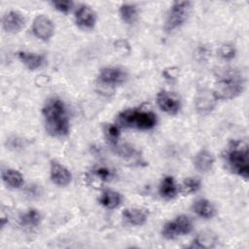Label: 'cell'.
Here are the masks:
<instances>
[{"label":"cell","mask_w":249,"mask_h":249,"mask_svg":"<svg viewBox=\"0 0 249 249\" xmlns=\"http://www.w3.org/2000/svg\"><path fill=\"white\" fill-rule=\"evenodd\" d=\"M213 164H214V157L209 151L205 149L200 150L195 156L194 165H195V168L199 172H202V173L208 172L209 170H211Z\"/></svg>","instance_id":"4fadbf2b"},{"label":"cell","mask_w":249,"mask_h":249,"mask_svg":"<svg viewBox=\"0 0 249 249\" xmlns=\"http://www.w3.org/2000/svg\"><path fill=\"white\" fill-rule=\"evenodd\" d=\"M201 186L200 180L196 177H189L186 178L182 184V192L184 194H193L199 190Z\"/></svg>","instance_id":"7402d4cb"},{"label":"cell","mask_w":249,"mask_h":249,"mask_svg":"<svg viewBox=\"0 0 249 249\" xmlns=\"http://www.w3.org/2000/svg\"><path fill=\"white\" fill-rule=\"evenodd\" d=\"M105 132V136L107 138V140L112 144V145H117L118 139L120 137V127L117 124H109L105 126L104 129Z\"/></svg>","instance_id":"cb8c5ba5"},{"label":"cell","mask_w":249,"mask_h":249,"mask_svg":"<svg viewBox=\"0 0 249 249\" xmlns=\"http://www.w3.org/2000/svg\"><path fill=\"white\" fill-rule=\"evenodd\" d=\"M178 192L175 180L172 176H165L160 185V195L162 198L169 200L176 196Z\"/></svg>","instance_id":"ac0fdd59"},{"label":"cell","mask_w":249,"mask_h":249,"mask_svg":"<svg viewBox=\"0 0 249 249\" xmlns=\"http://www.w3.org/2000/svg\"><path fill=\"white\" fill-rule=\"evenodd\" d=\"M25 24V18L17 11H10L2 18V27L8 33L19 32Z\"/></svg>","instance_id":"7c38bea8"},{"label":"cell","mask_w":249,"mask_h":249,"mask_svg":"<svg viewBox=\"0 0 249 249\" xmlns=\"http://www.w3.org/2000/svg\"><path fill=\"white\" fill-rule=\"evenodd\" d=\"M120 16L124 22L132 24L137 18V8L133 4H123L120 7Z\"/></svg>","instance_id":"44dd1931"},{"label":"cell","mask_w":249,"mask_h":249,"mask_svg":"<svg viewBox=\"0 0 249 249\" xmlns=\"http://www.w3.org/2000/svg\"><path fill=\"white\" fill-rule=\"evenodd\" d=\"M127 78L126 72L120 67H104L100 70L98 80L105 85L117 86L125 82Z\"/></svg>","instance_id":"ba28073f"},{"label":"cell","mask_w":249,"mask_h":249,"mask_svg":"<svg viewBox=\"0 0 249 249\" xmlns=\"http://www.w3.org/2000/svg\"><path fill=\"white\" fill-rule=\"evenodd\" d=\"M93 173L102 181H109L112 178V171L105 166H98L94 168Z\"/></svg>","instance_id":"4316f807"},{"label":"cell","mask_w":249,"mask_h":249,"mask_svg":"<svg viewBox=\"0 0 249 249\" xmlns=\"http://www.w3.org/2000/svg\"><path fill=\"white\" fill-rule=\"evenodd\" d=\"M193 211L200 218L203 219H210L215 215V207L205 198H198L193 203Z\"/></svg>","instance_id":"2e32d148"},{"label":"cell","mask_w":249,"mask_h":249,"mask_svg":"<svg viewBox=\"0 0 249 249\" xmlns=\"http://www.w3.org/2000/svg\"><path fill=\"white\" fill-rule=\"evenodd\" d=\"M98 201L107 209H115L121 205L122 196L116 191L105 190L101 193Z\"/></svg>","instance_id":"e0dca14e"},{"label":"cell","mask_w":249,"mask_h":249,"mask_svg":"<svg viewBox=\"0 0 249 249\" xmlns=\"http://www.w3.org/2000/svg\"><path fill=\"white\" fill-rule=\"evenodd\" d=\"M75 22L83 29H91L96 22L95 12L88 5H81L75 13Z\"/></svg>","instance_id":"30bf717a"},{"label":"cell","mask_w":249,"mask_h":249,"mask_svg":"<svg viewBox=\"0 0 249 249\" xmlns=\"http://www.w3.org/2000/svg\"><path fill=\"white\" fill-rule=\"evenodd\" d=\"M193 230V223L186 215H179L174 220L169 221L162 227L161 234L166 239H174L178 236L186 235Z\"/></svg>","instance_id":"8992f818"},{"label":"cell","mask_w":249,"mask_h":249,"mask_svg":"<svg viewBox=\"0 0 249 249\" xmlns=\"http://www.w3.org/2000/svg\"><path fill=\"white\" fill-rule=\"evenodd\" d=\"M51 5L55 9L57 10L58 12L60 13H64V14H67L71 11V9L73 8V5L74 3L72 1H69V0H60V1H52L51 2Z\"/></svg>","instance_id":"d4e9b609"},{"label":"cell","mask_w":249,"mask_h":249,"mask_svg":"<svg viewBox=\"0 0 249 249\" xmlns=\"http://www.w3.org/2000/svg\"><path fill=\"white\" fill-rule=\"evenodd\" d=\"M125 222L132 226H142L148 219V212L141 208H126L123 212Z\"/></svg>","instance_id":"5bb4252c"},{"label":"cell","mask_w":249,"mask_h":249,"mask_svg":"<svg viewBox=\"0 0 249 249\" xmlns=\"http://www.w3.org/2000/svg\"><path fill=\"white\" fill-rule=\"evenodd\" d=\"M46 131L53 137H62L69 132V118L66 107L58 98L49 99L43 109Z\"/></svg>","instance_id":"6da1fadb"},{"label":"cell","mask_w":249,"mask_h":249,"mask_svg":"<svg viewBox=\"0 0 249 249\" xmlns=\"http://www.w3.org/2000/svg\"><path fill=\"white\" fill-rule=\"evenodd\" d=\"M191 8L192 2L190 1L173 2L166 17L164 30L166 32H172L182 26L189 17Z\"/></svg>","instance_id":"5b68a950"},{"label":"cell","mask_w":249,"mask_h":249,"mask_svg":"<svg viewBox=\"0 0 249 249\" xmlns=\"http://www.w3.org/2000/svg\"><path fill=\"white\" fill-rule=\"evenodd\" d=\"M157 104L168 115H176L181 108L180 100L171 92L166 90H160L157 94Z\"/></svg>","instance_id":"9c48e42d"},{"label":"cell","mask_w":249,"mask_h":249,"mask_svg":"<svg viewBox=\"0 0 249 249\" xmlns=\"http://www.w3.org/2000/svg\"><path fill=\"white\" fill-rule=\"evenodd\" d=\"M40 221L41 214L34 208L28 209L19 217V224L24 228H35L40 224Z\"/></svg>","instance_id":"ffe728a7"},{"label":"cell","mask_w":249,"mask_h":249,"mask_svg":"<svg viewBox=\"0 0 249 249\" xmlns=\"http://www.w3.org/2000/svg\"><path fill=\"white\" fill-rule=\"evenodd\" d=\"M117 124L124 127L149 130L157 124V116L151 111L128 109L118 115Z\"/></svg>","instance_id":"277c9868"},{"label":"cell","mask_w":249,"mask_h":249,"mask_svg":"<svg viewBox=\"0 0 249 249\" xmlns=\"http://www.w3.org/2000/svg\"><path fill=\"white\" fill-rule=\"evenodd\" d=\"M244 87L242 74L235 69H228L219 76L212 95L216 100L232 99L243 91Z\"/></svg>","instance_id":"7a4b0ae2"},{"label":"cell","mask_w":249,"mask_h":249,"mask_svg":"<svg viewBox=\"0 0 249 249\" xmlns=\"http://www.w3.org/2000/svg\"><path fill=\"white\" fill-rule=\"evenodd\" d=\"M248 145L244 141H232L226 154L230 169L236 175L247 180L249 176Z\"/></svg>","instance_id":"3957f363"},{"label":"cell","mask_w":249,"mask_h":249,"mask_svg":"<svg viewBox=\"0 0 249 249\" xmlns=\"http://www.w3.org/2000/svg\"><path fill=\"white\" fill-rule=\"evenodd\" d=\"M2 179L4 183L13 189L20 188L23 184V177L22 175L16 169H6L2 173Z\"/></svg>","instance_id":"d6986e66"},{"label":"cell","mask_w":249,"mask_h":249,"mask_svg":"<svg viewBox=\"0 0 249 249\" xmlns=\"http://www.w3.org/2000/svg\"><path fill=\"white\" fill-rule=\"evenodd\" d=\"M216 241L210 233L208 234H200L196 239H194L193 243L191 244V248H201V247H213L214 242Z\"/></svg>","instance_id":"603a6c76"},{"label":"cell","mask_w":249,"mask_h":249,"mask_svg":"<svg viewBox=\"0 0 249 249\" xmlns=\"http://www.w3.org/2000/svg\"><path fill=\"white\" fill-rule=\"evenodd\" d=\"M18 57L29 70H36L40 68L45 62V57L42 54L21 51L18 53Z\"/></svg>","instance_id":"9a60e30c"},{"label":"cell","mask_w":249,"mask_h":249,"mask_svg":"<svg viewBox=\"0 0 249 249\" xmlns=\"http://www.w3.org/2000/svg\"><path fill=\"white\" fill-rule=\"evenodd\" d=\"M220 56L226 60L232 59L235 55V48L231 44H224L219 50Z\"/></svg>","instance_id":"484cf974"},{"label":"cell","mask_w":249,"mask_h":249,"mask_svg":"<svg viewBox=\"0 0 249 249\" xmlns=\"http://www.w3.org/2000/svg\"><path fill=\"white\" fill-rule=\"evenodd\" d=\"M32 33L42 41H48L53 34V21L44 15L37 16L32 23Z\"/></svg>","instance_id":"52a82bcc"},{"label":"cell","mask_w":249,"mask_h":249,"mask_svg":"<svg viewBox=\"0 0 249 249\" xmlns=\"http://www.w3.org/2000/svg\"><path fill=\"white\" fill-rule=\"evenodd\" d=\"M50 176L52 182L59 187L67 186L72 179L70 171L56 160H53L51 162Z\"/></svg>","instance_id":"8fae6325"}]
</instances>
